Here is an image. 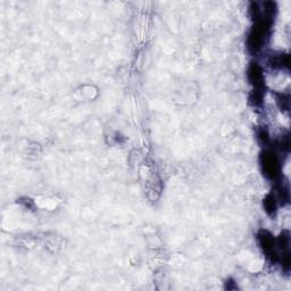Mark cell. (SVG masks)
<instances>
[{"label":"cell","mask_w":291,"mask_h":291,"mask_svg":"<svg viewBox=\"0 0 291 291\" xmlns=\"http://www.w3.org/2000/svg\"><path fill=\"white\" fill-rule=\"evenodd\" d=\"M264 172L271 179H275L279 174V163L277 157L272 152H265L264 155Z\"/></svg>","instance_id":"6da1fadb"}]
</instances>
